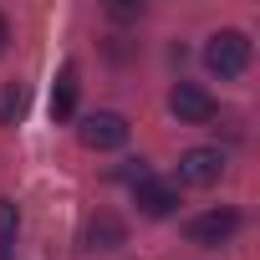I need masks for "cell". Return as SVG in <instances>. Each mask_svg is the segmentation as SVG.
Instances as JSON below:
<instances>
[{"label":"cell","instance_id":"obj_7","mask_svg":"<svg viewBox=\"0 0 260 260\" xmlns=\"http://www.w3.org/2000/svg\"><path fill=\"white\" fill-rule=\"evenodd\" d=\"M127 240V224H122V214H112V209H97L92 219H87V250H117Z\"/></svg>","mask_w":260,"mask_h":260},{"label":"cell","instance_id":"obj_10","mask_svg":"<svg viewBox=\"0 0 260 260\" xmlns=\"http://www.w3.org/2000/svg\"><path fill=\"white\" fill-rule=\"evenodd\" d=\"M21 112H26V87H21V82H11V87H6V97H0V117L16 122Z\"/></svg>","mask_w":260,"mask_h":260},{"label":"cell","instance_id":"obj_12","mask_svg":"<svg viewBox=\"0 0 260 260\" xmlns=\"http://www.w3.org/2000/svg\"><path fill=\"white\" fill-rule=\"evenodd\" d=\"M6 41H11V21L0 16V51H6Z\"/></svg>","mask_w":260,"mask_h":260},{"label":"cell","instance_id":"obj_4","mask_svg":"<svg viewBox=\"0 0 260 260\" xmlns=\"http://www.w3.org/2000/svg\"><path fill=\"white\" fill-rule=\"evenodd\" d=\"M169 112H174L179 122H214V97H209L199 82H174Z\"/></svg>","mask_w":260,"mask_h":260},{"label":"cell","instance_id":"obj_3","mask_svg":"<svg viewBox=\"0 0 260 260\" xmlns=\"http://www.w3.org/2000/svg\"><path fill=\"white\" fill-rule=\"evenodd\" d=\"M235 230H240V209H230V204L204 209V214H194V219H189V240H194V245H204V250H214V245L235 240Z\"/></svg>","mask_w":260,"mask_h":260},{"label":"cell","instance_id":"obj_2","mask_svg":"<svg viewBox=\"0 0 260 260\" xmlns=\"http://www.w3.org/2000/svg\"><path fill=\"white\" fill-rule=\"evenodd\" d=\"M77 138H82L87 148H97V153L122 148V143H127V117H122V112H87V117L77 122Z\"/></svg>","mask_w":260,"mask_h":260},{"label":"cell","instance_id":"obj_11","mask_svg":"<svg viewBox=\"0 0 260 260\" xmlns=\"http://www.w3.org/2000/svg\"><path fill=\"white\" fill-rule=\"evenodd\" d=\"M107 16H112V21H138V16H143V6H112Z\"/></svg>","mask_w":260,"mask_h":260},{"label":"cell","instance_id":"obj_6","mask_svg":"<svg viewBox=\"0 0 260 260\" xmlns=\"http://www.w3.org/2000/svg\"><path fill=\"white\" fill-rule=\"evenodd\" d=\"M133 199H138V209H143L148 219H169V214L179 209V189H174V184H158V179H143V184L133 189Z\"/></svg>","mask_w":260,"mask_h":260},{"label":"cell","instance_id":"obj_1","mask_svg":"<svg viewBox=\"0 0 260 260\" xmlns=\"http://www.w3.org/2000/svg\"><path fill=\"white\" fill-rule=\"evenodd\" d=\"M204 67L214 72V77H240L245 67H250V36L245 31H214L209 41H204Z\"/></svg>","mask_w":260,"mask_h":260},{"label":"cell","instance_id":"obj_9","mask_svg":"<svg viewBox=\"0 0 260 260\" xmlns=\"http://www.w3.org/2000/svg\"><path fill=\"white\" fill-rule=\"evenodd\" d=\"M16 230H21V209L11 199H0V260L16 255Z\"/></svg>","mask_w":260,"mask_h":260},{"label":"cell","instance_id":"obj_8","mask_svg":"<svg viewBox=\"0 0 260 260\" xmlns=\"http://www.w3.org/2000/svg\"><path fill=\"white\" fill-rule=\"evenodd\" d=\"M77 87H82V82H77V67L67 61V67L56 72V87H51V117H56V122H67V117L77 112Z\"/></svg>","mask_w":260,"mask_h":260},{"label":"cell","instance_id":"obj_5","mask_svg":"<svg viewBox=\"0 0 260 260\" xmlns=\"http://www.w3.org/2000/svg\"><path fill=\"white\" fill-rule=\"evenodd\" d=\"M219 174H224V153L219 148H189L179 158V184L209 189V184H219Z\"/></svg>","mask_w":260,"mask_h":260}]
</instances>
